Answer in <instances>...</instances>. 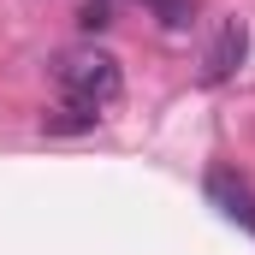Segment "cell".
Segmentation results:
<instances>
[{
    "mask_svg": "<svg viewBox=\"0 0 255 255\" xmlns=\"http://www.w3.org/2000/svg\"><path fill=\"white\" fill-rule=\"evenodd\" d=\"M54 83L65 89V101H83V107H113L125 95V71L107 48H65L54 60Z\"/></svg>",
    "mask_w": 255,
    "mask_h": 255,
    "instance_id": "cell-1",
    "label": "cell"
},
{
    "mask_svg": "<svg viewBox=\"0 0 255 255\" xmlns=\"http://www.w3.org/2000/svg\"><path fill=\"white\" fill-rule=\"evenodd\" d=\"M244 54H250V30H244V18H220L214 42H208V54H202V83L214 89V83L238 77V65H244Z\"/></svg>",
    "mask_w": 255,
    "mask_h": 255,
    "instance_id": "cell-2",
    "label": "cell"
},
{
    "mask_svg": "<svg viewBox=\"0 0 255 255\" xmlns=\"http://www.w3.org/2000/svg\"><path fill=\"white\" fill-rule=\"evenodd\" d=\"M208 196L220 202L226 220H238L244 232H255V190L244 184V178H232L226 166H214V172H208Z\"/></svg>",
    "mask_w": 255,
    "mask_h": 255,
    "instance_id": "cell-3",
    "label": "cell"
},
{
    "mask_svg": "<svg viewBox=\"0 0 255 255\" xmlns=\"http://www.w3.org/2000/svg\"><path fill=\"white\" fill-rule=\"evenodd\" d=\"M101 125V107H83V101H65L60 113H48L42 130H54V136H71V130H95Z\"/></svg>",
    "mask_w": 255,
    "mask_h": 255,
    "instance_id": "cell-4",
    "label": "cell"
},
{
    "mask_svg": "<svg viewBox=\"0 0 255 255\" xmlns=\"http://www.w3.org/2000/svg\"><path fill=\"white\" fill-rule=\"evenodd\" d=\"M154 18H160V30H190L196 18V0H142Z\"/></svg>",
    "mask_w": 255,
    "mask_h": 255,
    "instance_id": "cell-5",
    "label": "cell"
},
{
    "mask_svg": "<svg viewBox=\"0 0 255 255\" xmlns=\"http://www.w3.org/2000/svg\"><path fill=\"white\" fill-rule=\"evenodd\" d=\"M83 30H107L113 18H107V0H83V18H77Z\"/></svg>",
    "mask_w": 255,
    "mask_h": 255,
    "instance_id": "cell-6",
    "label": "cell"
}]
</instances>
